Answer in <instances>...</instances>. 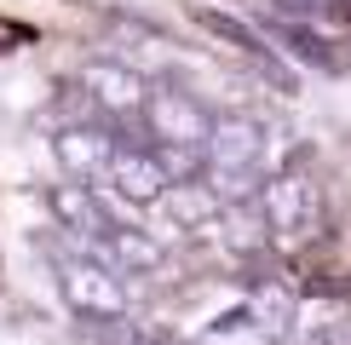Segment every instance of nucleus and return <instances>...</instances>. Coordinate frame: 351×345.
Segmentation results:
<instances>
[{
    "mask_svg": "<svg viewBox=\"0 0 351 345\" xmlns=\"http://www.w3.org/2000/svg\"><path fill=\"white\" fill-rule=\"evenodd\" d=\"M52 277H58V288H64L69 311H81V316H121V311H127V282H121V270L104 265L93 248H86V253L58 248V253H52Z\"/></svg>",
    "mask_w": 351,
    "mask_h": 345,
    "instance_id": "obj_1",
    "label": "nucleus"
},
{
    "mask_svg": "<svg viewBox=\"0 0 351 345\" xmlns=\"http://www.w3.org/2000/svg\"><path fill=\"white\" fill-rule=\"evenodd\" d=\"M259 219H265V230H271V236H282V242L311 236L317 219H323V190H317V179H311V172H300V167L276 172L265 190H259Z\"/></svg>",
    "mask_w": 351,
    "mask_h": 345,
    "instance_id": "obj_2",
    "label": "nucleus"
},
{
    "mask_svg": "<svg viewBox=\"0 0 351 345\" xmlns=\"http://www.w3.org/2000/svg\"><path fill=\"white\" fill-rule=\"evenodd\" d=\"M144 115H150V138L156 150H202L208 155V133H213V115L196 104L179 86H156L144 98Z\"/></svg>",
    "mask_w": 351,
    "mask_h": 345,
    "instance_id": "obj_3",
    "label": "nucleus"
},
{
    "mask_svg": "<svg viewBox=\"0 0 351 345\" xmlns=\"http://www.w3.org/2000/svg\"><path fill=\"white\" fill-rule=\"evenodd\" d=\"M115 144L98 121H75V127H58V138H52V155L64 162L69 172H75V184H93V179H104L110 162H115Z\"/></svg>",
    "mask_w": 351,
    "mask_h": 345,
    "instance_id": "obj_4",
    "label": "nucleus"
},
{
    "mask_svg": "<svg viewBox=\"0 0 351 345\" xmlns=\"http://www.w3.org/2000/svg\"><path fill=\"white\" fill-rule=\"evenodd\" d=\"M52 213H58V225H64L75 242H86V248H98V242H110L115 230H121V219H115L86 184H58L52 190Z\"/></svg>",
    "mask_w": 351,
    "mask_h": 345,
    "instance_id": "obj_5",
    "label": "nucleus"
},
{
    "mask_svg": "<svg viewBox=\"0 0 351 345\" xmlns=\"http://www.w3.org/2000/svg\"><path fill=\"white\" fill-rule=\"evenodd\" d=\"M104 184H110L121 201H133V207H150V201H162V196L173 190L162 155H150V150H115V162H110V172H104Z\"/></svg>",
    "mask_w": 351,
    "mask_h": 345,
    "instance_id": "obj_6",
    "label": "nucleus"
},
{
    "mask_svg": "<svg viewBox=\"0 0 351 345\" xmlns=\"http://www.w3.org/2000/svg\"><path fill=\"white\" fill-rule=\"evenodd\" d=\"M81 92H86V104H93L98 115H133L144 110V81H138V69H127V64H86L81 69Z\"/></svg>",
    "mask_w": 351,
    "mask_h": 345,
    "instance_id": "obj_7",
    "label": "nucleus"
},
{
    "mask_svg": "<svg viewBox=\"0 0 351 345\" xmlns=\"http://www.w3.org/2000/svg\"><path fill=\"white\" fill-rule=\"evenodd\" d=\"M196 23L208 29V35H219V40H230V47L237 52H247V58H259V64H271V69H282L271 58V47H265V35H254V29H247L242 18H230V12H219V6H196ZM265 69V75H271Z\"/></svg>",
    "mask_w": 351,
    "mask_h": 345,
    "instance_id": "obj_8",
    "label": "nucleus"
},
{
    "mask_svg": "<svg viewBox=\"0 0 351 345\" xmlns=\"http://www.w3.org/2000/svg\"><path fill=\"white\" fill-rule=\"evenodd\" d=\"M98 259H104V265H115V270H162V248H156L150 236H138V230H115L110 242H98L93 248Z\"/></svg>",
    "mask_w": 351,
    "mask_h": 345,
    "instance_id": "obj_9",
    "label": "nucleus"
},
{
    "mask_svg": "<svg viewBox=\"0 0 351 345\" xmlns=\"http://www.w3.org/2000/svg\"><path fill=\"white\" fill-rule=\"evenodd\" d=\"M288 316H294V311H288V299H282V294H259L254 322L265 328V334H288Z\"/></svg>",
    "mask_w": 351,
    "mask_h": 345,
    "instance_id": "obj_10",
    "label": "nucleus"
},
{
    "mask_svg": "<svg viewBox=\"0 0 351 345\" xmlns=\"http://www.w3.org/2000/svg\"><path fill=\"white\" fill-rule=\"evenodd\" d=\"M282 6H294V12H317V6H334V0H282Z\"/></svg>",
    "mask_w": 351,
    "mask_h": 345,
    "instance_id": "obj_11",
    "label": "nucleus"
}]
</instances>
